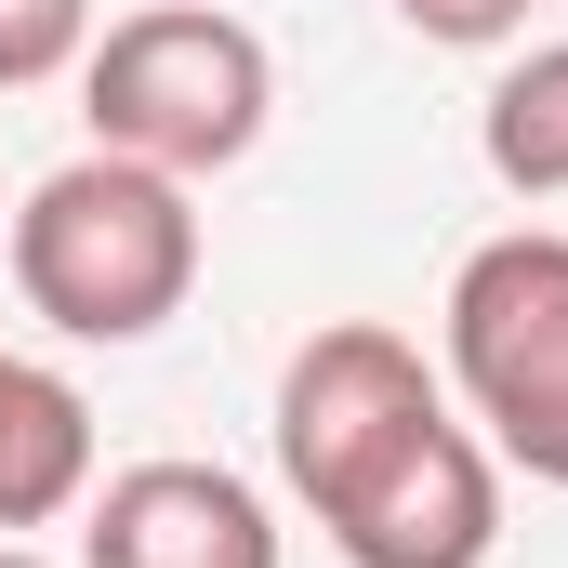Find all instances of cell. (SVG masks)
<instances>
[{"label": "cell", "mask_w": 568, "mask_h": 568, "mask_svg": "<svg viewBox=\"0 0 568 568\" xmlns=\"http://www.w3.org/2000/svg\"><path fill=\"white\" fill-rule=\"evenodd\" d=\"M80 106H93V145H120L145 172H225L265 145V106H278V67L239 13L212 0H159V13H120L93 53H80Z\"/></svg>", "instance_id": "obj_2"}, {"label": "cell", "mask_w": 568, "mask_h": 568, "mask_svg": "<svg viewBox=\"0 0 568 568\" xmlns=\"http://www.w3.org/2000/svg\"><path fill=\"white\" fill-rule=\"evenodd\" d=\"M13 291L67 344H145V331H172L185 291H199V199H185V172H145L120 145L40 172L27 212H13Z\"/></svg>", "instance_id": "obj_1"}, {"label": "cell", "mask_w": 568, "mask_h": 568, "mask_svg": "<svg viewBox=\"0 0 568 568\" xmlns=\"http://www.w3.org/2000/svg\"><path fill=\"white\" fill-rule=\"evenodd\" d=\"M93 53V0H0V93H40Z\"/></svg>", "instance_id": "obj_9"}, {"label": "cell", "mask_w": 568, "mask_h": 568, "mask_svg": "<svg viewBox=\"0 0 568 568\" xmlns=\"http://www.w3.org/2000/svg\"><path fill=\"white\" fill-rule=\"evenodd\" d=\"M476 145H489V172H503L516 199H568V40L516 53V67L489 80V106H476Z\"/></svg>", "instance_id": "obj_8"}, {"label": "cell", "mask_w": 568, "mask_h": 568, "mask_svg": "<svg viewBox=\"0 0 568 568\" xmlns=\"http://www.w3.org/2000/svg\"><path fill=\"white\" fill-rule=\"evenodd\" d=\"M449 384L489 424L503 463H529L542 489H568V239L516 225L489 252H463L449 278Z\"/></svg>", "instance_id": "obj_3"}, {"label": "cell", "mask_w": 568, "mask_h": 568, "mask_svg": "<svg viewBox=\"0 0 568 568\" xmlns=\"http://www.w3.org/2000/svg\"><path fill=\"white\" fill-rule=\"evenodd\" d=\"M80 568H278V516L225 463H133V476H106Z\"/></svg>", "instance_id": "obj_6"}, {"label": "cell", "mask_w": 568, "mask_h": 568, "mask_svg": "<svg viewBox=\"0 0 568 568\" xmlns=\"http://www.w3.org/2000/svg\"><path fill=\"white\" fill-rule=\"evenodd\" d=\"M80 489H93V410H80V384L0 344V542L53 529Z\"/></svg>", "instance_id": "obj_7"}, {"label": "cell", "mask_w": 568, "mask_h": 568, "mask_svg": "<svg viewBox=\"0 0 568 568\" xmlns=\"http://www.w3.org/2000/svg\"><path fill=\"white\" fill-rule=\"evenodd\" d=\"M397 27L410 40H449V53H489V40L529 27V0H397Z\"/></svg>", "instance_id": "obj_10"}, {"label": "cell", "mask_w": 568, "mask_h": 568, "mask_svg": "<svg viewBox=\"0 0 568 568\" xmlns=\"http://www.w3.org/2000/svg\"><path fill=\"white\" fill-rule=\"evenodd\" d=\"M410 424H436L424 344H397L384 317H331L317 344H291V371H278V476H291L304 516H331Z\"/></svg>", "instance_id": "obj_4"}, {"label": "cell", "mask_w": 568, "mask_h": 568, "mask_svg": "<svg viewBox=\"0 0 568 568\" xmlns=\"http://www.w3.org/2000/svg\"><path fill=\"white\" fill-rule=\"evenodd\" d=\"M0 568H40V556H27V542H0Z\"/></svg>", "instance_id": "obj_11"}, {"label": "cell", "mask_w": 568, "mask_h": 568, "mask_svg": "<svg viewBox=\"0 0 568 568\" xmlns=\"http://www.w3.org/2000/svg\"><path fill=\"white\" fill-rule=\"evenodd\" d=\"M331 542H344V568H489V542H503V476H489V436L476 424H410L331 516H317Z\"/></svg>", "instance_id": "obj_5"}]
</instances>
